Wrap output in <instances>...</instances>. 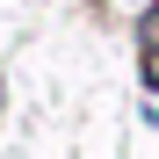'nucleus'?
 I'll list each match as a JSON object with an SVG mask.
<instances>
[{
    "label": "nucleus",
    "mask_w": 159,
    "mask_h": 159,
    "mask_svg": "<svg viewBox=\"0 0 159 159\" xmlns=\"http://www.w3.org/2000/svg\"><path fill=\"white\" fill-rule=\"evenodd\" d=\"M138 36H145V51H159V7L145 15V29H138Z\"/></svg>",
    "instance_id": "f257e3e1"
}]
</instances>
